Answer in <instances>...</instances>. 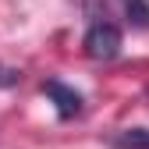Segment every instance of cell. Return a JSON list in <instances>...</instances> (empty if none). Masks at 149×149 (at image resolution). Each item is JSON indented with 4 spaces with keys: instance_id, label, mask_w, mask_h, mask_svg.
Wrapping results in <instances>:
<instances>
[{
    "instance_id": "obj_4",
    "label": "cell",
    "mask_w": 149,
    "mask_h": 149,
    "mask_svg": "<svg viewBox=\"0 0 149 149\" xmlns=\"http://www.w3.org/2000/svg\"><path fill=\"white\" fill-rule=\"evenodd\" d=\"M121 7L135 29H149V0H121Z\"/></svg>"
},
{
    "instance_id": "obj_5",
    "label": "cell",
    "mask_w": 149,
    "mask_h": 149,
    "mask_svg": "<svg viewBox=\"0 0 149 149\" xmlns=\"http://www.w3.org/2000/svg\"><path fill=\"white\" fill-rule=\"evenodd\" d=\"M18 78H22L18 71H4V68H0V85H14Z\"/></svg>"
},
{
    "instance_id": "obj_2",
    "label": "cell",
    "mask_w": 149,
    "mask_h": 149,
    "mask_svg": "<svg viewBox=\"0 0 149 149\" xmlns=\"http://www.w3.org/2000/svg\"><path fill=\"white\" fill-rule=\"evenodd\" d=\"M43 92L53 100V110H57V114L68 121V117H74V114H82V96L78 92H74L71 85H64V82H43Z\"/></svg>"
},
{
    "instance_id": "obj_1",
    "label": "cell",
    "mask_w": 149,
    "mask_h": 149,
    "mask_svg": "<svg viewBox=\"0 0 149 149\" xmlns=\"http://www.w3.org/2000/svg\"><path fill=\"white\" fill-rule=\"evenodd\" d=\"M82 46H85V53L92 61H114L121 53V29L110 18H92V25L85 29Z\"/></svg>"
},
{
    "instance_id": "obj_3",
    "label": "cell",
    "mask_w": 149,
    "mask_h": 149,
    "mask_svg": "<svg viewBox=\"0 0 149 149\" xmlns=\"http://www.w3.org/2000/svg\"><path fill=\"white\" fill-rule=\"evenodd\" d=\"M110 146L117 149H149V128H121L110 135Z\"/></svg>"
}]
</instances>
